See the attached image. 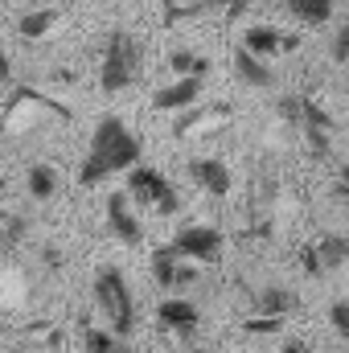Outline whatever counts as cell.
<instances>
[{
    "mask_svg": "<svg viewBox=\"0 0 349 353\" xmlns=\"http://www.w3.org/2000/svg\"><path fill=\"white\" fill-rule=\"evenodd\" d=\"M140 157H144V148L132 136V128L119 115H103L90 132V148L83 157V165H79V181L83 185H103L115 173H132L140 165Z\"/></svg>",
    "mask_w": 349,
    "mask_h": 353,
    "instance_id": "cell-1",
    "label": "cell"
},
{
    "mask_svg": "<svg viewBox=\"0 0 349 353\" xmlns=\"http://www.w3.org/2000/svg\"><path fill=\"white\" fill-rule=\"evenodd\" d=\"M94 304L107 316L115 337H132V329H136V300H132V288H128L119 267L107 263L94 271Z\"/></svg>",
    "mask_w": 349,
    "mask_h": 353,
    "instance_id": "cell-2",
    "label": "cell"
},
{
    "mask_svg": "<svg viewBox=\"0 0 349 353\" xmlns=\"http://www.w3.org/2000/svg\"><path fill=\"white\" fill-rule=\"evenodd\" d=\"M140 41L128 33V29H115L103 46V62H99V87L107 94L115 90H128L136 79H140Z\"/></svg>",
    "mask_w": 349,
    "mask_h": 353,
    "instance_id": "cell-3",
    "label": "cell"
},
{
    "mask_svg": "<svg viewBox=\"0 0 349 353\" xmlns=\"http://www.w3.org/2000/svg\"><path fill=\"white\" fill-rule=\"evenodd\" d=\"M128 197L140 201V205H148V210H157V214H177L181 210V197H177L173 181L161 169L144 165V161L128 173Z\"/></svg>",
    "mask_w": 349,
    "mask_h": 353,
    "instance_id": "cell-4",
    "label": "cell"
},
{
    "mask_svg": "<svg viewBox=\"0 0 349 353\" xmlns=\"http://www.w3.org/2000/svg\"><path fill=\"white\" fill-rule=\"evenodd\" d=\"M169 247H173L181 259H189V263H218L226 239H222L218 226H185Z\"/></svg>",
    "mask_w": 349,
    "mask_h": 353,
    "instance_id": "cell-5",
    "label": "cell"
},
{
    "mask_svg": "<svg viewBox=\"0 0 349 353\" xmlns=\"http://www.w3.org/2000/svg\"><path fill=\"white\" fill-rule=\"evenodd\" d=\"M107 226H111V234H115L119 243H128V247H140V243H144V226H140V218H136V210H132L128 189L107 197Z\"/></svg>",
    "mask_w": 349,
    "mask_h": 353,
    "instance_id": "cell-6",
    "label": "cell"
},
{
    "mask_svg": "<svg viewBox=\"0 0 349 353\" xmlns=\"http://www.w3.org/2000/svg\"><path fill=\"white\" fill-rule=\"evenodd\" d=\"M152 275H157L161 288H185V283H193L197 271L185 263L173 247H157V251H152Z\"/></svg>",
    "mask_w": 349,
    "mask_h": 353,
    "instance_id": "cell-7",
    "label": "cell"
},
{
    "mask_svg": "<svg viewBox=\"0 0 349 353\" xmlns=\"http://www.w3.org/2000/svg\"><path fill=\"white\" fill-rule=\"evenodd\" d=\"M189 176H193L210 197H226V193H230V169H226V161H218V157H197V161H189Z\"/></svg>",
    "mask_w": 349,
    "mask_h": 353,
    "instance_id": "cell-8",
    "label": "cell"
},
{
    "mask_svg": "<svg viewBox=\"0 0 349 353\" xmlns=\"http://www.w3.org/2000/svg\"><path fill=\"white\" fill-rule=\"evenodd\" d=\"M157 321L169 329V333H193L197 329V321H201V312H197V304L193 300H181V296H169V300H161V308H157Z\"/></svg>",
    "mask_w": 349,
    "mask_h": 353,
    "instance_id": "cell-9",
    "label": "cell"
},
{
    "mask_svg": "<svg viewBox=\"0 0 349 353\" xmlns=\"http://www.w3.org/2000/svg\"><path fill=\"white\" fill-rule=\"evenodd\" d=\"M201 99V79H177L169 87H161L152 94V107L157 111H185Z\"/></svg>",
    "mask_w": 349,
    "mask_h": 353,
    "instance_id": "cell-10",
    "label": "cell"
},
{
    "mask_svg": "<svg viewBox=\"0 0 349 353\" xmlns=\"http://www.w3.org/2000/svg\"><path fill=\"white\" fill-rule=\"evenodd\" d=\"M296 41L292 37H283L275 25H251L247 33H243V50H251V54H259V58H275L279 50H292Z\"/></svg>",
    "mask_w": 349,
    "mask_h": 353,
    "instance_id": "cell-11",
    "label": "cell"
},
{
    "mask_svg": "<svg viewBox=\"0 0 349 353\" xmlns=\"http://www.w3.org/2000/svg\"><path fill=\"white\" fill-rule=\"evenodd\" d=\"M255 308H259V316H275V321H283L288 312H296V308H300V296H296L292 288L271 283V288H263L259 296H255Z\"/></svg>",
    "mask_w": 349,
    "mask_h": 353,
    "instance_id": "cell-12",
    "label": "cell"
},
{
    "mask_svg": "<svg viewBox=\"0 0 349 353\" xmlns=\"http://www.w3.org/2000/svg\"><path fill=\"white\" fill-rule=\"evenodd\" d=\"M235 79L247 83V87H271V83H275L271 66L263 62L259 54H251V50H239V54H235Z\"/></svg>",
    "mask_w": 349,
    "mask_h": 353,
    "instance_id": "cell-13",
    "label": "cell"
},
{
    "mask_svg": "<svg viewBox=\"0 0 349 353\" xmlns=\"http://www.w3.org/2000/svg\"><path fill=\"white\" fill-rule=\"evenodd\" d=\"M312 251H317V259H321L325 271H337V267L349 263V239H341V234H321L312 243Z\"/></svg>",
    "mask_w": 349,
    "mask_h": 353,
    "instance_id": "cell-14",
    "label": "cell"
},
{
    "mask_svg": "<svg viewBox=\"0 0 349 353\" xmlns=\"http://www.w3.org/2000/svg\"><path fill=\"white\" fill-rule=\"evenodd\" d=\"M333 8H337V0H288V12L300 25H325V21H333Z\"/></svg>",
    "mask_w": 349,
    "mask_h": 353,
    "instance_id": "cell-15",
    "label": "cell"
},
{
    "mask_svg": "<svg viewBox=\"0 0 349 353\" xmlns=\"http://www.w3.org/2000/svg\"><path fill=\"white\" fill-rule=\"evenodd\" d=\"M169 70L177 79H206L210 74V58H201L193 50H173L169 54Z\"/></svg>",
    "mask_w": 349,
    "mask_h": 353,
    "instance_id": "cell-16",
    "label": "cell"
},
{
    "mask_svg": "<svg viewBox=\"0 0 349 353\" xmlns=\"http://www.w3.org/2000/svg\"><path fill=\"white\" fill-rule=\"evenodd\" d=\"M54 25H58V12H54V8H37V12H25V17L17 21V33L29 37V41H37V37H46Z\"/></svg>",
    "mask_w": 349,
    "mask_h": 353,
    "instance_id": "cell-17",
    "label": "cell"
},
{
    "mask_svg": "<svg viewBox=\"0 0 349 353\" xmlns=\"http://www.w3.org/2000/svg\"><path fill=\"white\" fill-rule=\"evenodd\" d=\"M58 193V173L50 165H33L29 169V197L33 201H50Z\"/></svg>",
    "mask_w": 349,
    "mask_h": 353,
    "instance_id": "cell-18",
    "label": "cell"
},
{
    "mask_svg": "<svg viewBox=\"0 0 349 353\" xmlns=\"http://www.w3.org/2000/svg\"><path fill=\"white\" fill-rule=\"evenodd\" d=\"M87 353H123V337L111 329H87Z\"/></svg>",
    "mask_w": 349,
    "mask_h": 353,
    "instance_id": "cell-19",
    "label": "cell"
},
{
    "mask_svg": "<svg viewBox=\"0 0 349 353\" xmlns=\"http://www.w3.org/2000/svg\"><path fill=\"white\" fill-rule=\"evenodd\" d=\"M329 321H333V329H337L341 337H349V300H337V304L329 308Z\"/></svg>",
    "mask_w": 349,
    "mask_h": 353,
    "instance_id": "cell-20",
    "label": "cell"
},
{
    "mask_svg": "<svg viewBox=\"0 0 349 353\" xmlns=\"http://www.w3.org/2000/svg\"><path fill=\"white\" fill-rule=\"evenodd\" d=\"M333 58L337 62H349V21L337 29V37H333Z\"/></svg>",
    "mask_w": 349,
    "mask_h": 353,
    "instance_id": "cell-21",
    "label": "cell"
},
{
    "mask_svg": "<svg viewBox=\"0 0 349 353\" xmlns=\"http://www.w3.org/2000/svg\"><path fill=\"white\" fill-rule=\"evenodd\" d=\"M247 333H279V321L275 316H255V321H247Z\"/></svg>",
    "mask_w": 349,
    "mask_h": 353,
    "instance_id": "cell-22",
    "label": "cell"
},
{
    "mask_svg": "<svg viewBox=\"0 0 349 353\" xmlns=\"http://www.w3.org/2000/svg\"><path fill=\"white\" fill-rule=\"evenodd\" d=\"M300 267H304L308 275H325V267H321V259H317V251H312V247H304V251H300Z\"/></svg>",
    "mask_w": 349,
    "mask_h": 353,
    "instance_id": "cell-23",
    "label": "cell"
},
{
    "mask_svg": "<svg viewBox=\"0 0 349 353\" xmlns=\"http://www.w3.org/2000/svg\"><path fill=\"white\" fill-rule=\"evenodd\" d=\"M283 353H312L304 341H283Z\"/></svg>",
    "mask_w": 349,
    "mask_h": 353,
    "instance_id": "cell-24",
    "label": "cell"
},
{
    "mask_svg": "<svg viewBox=\"0 0 349 353\" xmlns=\"http://www.w3.org/2000/svg\"><path fill=\"white\" fill-rule=\"evenodd\" d=\"M8 74H12V66H8V54H4V50H0V83H4V79H8Z\"/></svg>",
    "mask_w": 349,
    "mask_h": 353,
    "instance_id": "cell-25",
    "label": "cell"
},
{
    "mask_svg": "<svg viewBox=\"0 0 349 353\" xmlns=\"http://www.w3.org/2000/svg\"><path fill=\"white\" fill-rule=\"evenodd\" d=\"M337 189H341V193H346V197H349V161H346V165H341V185H337Z\"/></svg>",
    "mask_w": 349,
    "mask_h": 353,
    "instance_id": "cell-26",
    "label": "cell"
},
{
    "mask_svg": "<svg viewBox=\"0 0 349 353\" xmlns=\"http://www.w3.org/2000/svg\"><path fill=\"white\" fill-rule=\"evenodd\" d=\"M0 193H4V176H0Z\"/></svg>",
    "mask_w": 349,
    "mask_h": 353,
    "instance_id": "cell-27",
    "label": "cell"
}]
</instances>
